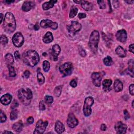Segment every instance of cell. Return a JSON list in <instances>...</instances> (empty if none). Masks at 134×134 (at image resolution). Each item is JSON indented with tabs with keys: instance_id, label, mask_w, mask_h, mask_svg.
I'll return each instance as SVG.
<instances>
[{
	"instance_id": "6da1fadb",
	"label": "cell",
	"mask_w": 134,
	"mask_h": 134,
	"mask_svg": "<svg viewBox=\"0 0 134 134\" xmlns=\"http://www.w3.org/2000/svg\"><path fill=\"white\" fill-rule=\"evenodd\" d=\"M24 63L30 67H34L39 61V56L37 51L30 50L26 51L23 54Z\"/></svg>"
},
{
	"instance_id": "7a4b0ae2",
	"label": "cell",
	"mask_w": 134,
	"mask_h": 134,
	"mask_svg": "<svg viewBox=\"0 0 134 134\" xmlns=\"http://www.w3.org/2000/svg\"><path fill=\"white\" fill-rule=\"evenodd\" d=\"M3 28L6 33L11 34L16 28V23L15 17L11 12H7L3 20Z\"/></svg>"
},
{
	"instance_id": "3957f363",
	"label": "cell",
	"mask_w": 134,
	"mask_h": 134,
	"mask_svg": "<svg viewBox=\"0 0 134 134\" xmlns=\"http://www.w3.org/2000/svg\"><path fill=\"white\" fill-rule=\"evenodd\" d=\"M18 96L19 100L24 104L28 105L33 98V92L29 88H27L26 90L24 89H20L18 92Z\"/></svg>"
},
{
	"instance_id": "277c9868",
	"label": "cell",
	"mask_w": 134,
	"mask_h": 134,
	"mask_svg": "<svg viewBox=\"0 0 134 134\" xmlns=\"http://www.w3.org/2000/svg\"><path fill=\"white\" fill-rule=\"evenodd\" d=\"M99 40V34L98 30H94L92 32L90 39H89V46L90 47L92 52L94 54L97 53L98 44Z\"/></svg>"
},
{
	"instance_id": "5b68a950",
	"label": "cell",
	"mask_w": 134,
	"mask_h": 134,
	"mask_svg": "<svg viewBox=\"0 0 134 134\" xmlns=\"http://www.w3.org/2000/svg\"><path fill=\"white\" fill-rule=\"evenodd\" d=\"M94 104V99L91 97L86 98L83 107V114L85 116H89L92 113L91 106Z\"/></svg>"
},
{
	"instance_id": "8992f818",
	"label": "cell",
	"mask_w": 134,
	"mask_h": 134,
	"mask_svg": "<svg viewBox=\"0 0 134 134\" xmlns=\"http://www.w3.org/2000/svg\"><path fill=\"white\" fill-rule=\"evenodd\" d=\"M72 70L73 66L71 63H64L59 67V71L63 77L69 76L72 73Z\"/></svg>"
},
{
	"instance_id": "52a82bcc",
	"label": "cell",
	"mask_w": 134,
	"mask_h": 134,
	"mask_svg": "<svg viewBox=\"0 0 134 134\" xmlns=\"http://www.w3.org/2000/svg\"><path fill=\"white\" fill-rule=\"evenodd\" d=\"M12 42L16 47H22L24 43V38L22 34L20 32L16 33L13 36Z\"/></svg>"
},
{
	"instance_id": "ba28073f",
	"label": "cell",
	"mask_w": 134,
	"mask_h": 134,
	"mask_svg": "<svg viewBox=\"0 0 134 134\" xmlns=\"http://www.w3.org/2000/svg\"><path fill=\"white\" fill-rule=\"evenodd\" d=\"M48 124V122L47 121H43V120H39L36 124V128L34 134H43L47 128Z\"/></svg>"
},
{
	"instance_id": "9c48e42d",
	"label": "cell",
	"mask_w": 134,
	"mask_h": 134,
	"mask_svg": "<svg viewBox=\"0 0 134 134\" xmlns=\"http://www.w3.org/2000/svg\"><path fill=\"white\" fill-rule=\"evenodd\" d=\"M82 28V25L81 24L75 21H72L71 23V24L67 26V29L68 32L71 34L74 35L77 32L81 30Z\"/></svg>"
},
{
	"instance_id": "30bf717a",
	"label": "cell",
	"mask_w": 134,
	"mask_h": 134,
	"mask_svg": "<svg viewBox=\"0 0 134 134\" xmlns=\"http://www.w3.org/2000/svg\"><path fill=\"white\" fill-rule=\"evenodd\" d=\"M103 72H94L91 75L92 82L95 87H99L101 86V81Z\"/></svg>"
},
{
	"instance_id": "8fae6325",
	"label": "cell",
	"mask_w": 134,
	"mask_h": 134,
	"mask_svg": "<svg viewBox=\"0 0 134 134\" xmlns=\"http://www.w3.org/2000/svg\"><path fill=\"white\" fill-rule=\"evenodd\" d=\"M67 123L68 126L70 128H73L78 125L79 121L73 113H70L68 115Z\"/></svg>"
},
{
	"instance_id": "7c38bea8",
	"label": "cell",
	"mask_w": 134,
	"mask_h": 134,
	"mask_svg": "<svg viewBox=\"0 0 134 134\" xmlns=\"http://www.w3.org/2000/svg\"><path fill=\"white\" fill-rule=\"evenodd\" d=\"M127 129V126L122 122H117L115 125V129L116 133L119 134H125Z\"/></svg>"
},
{
	"instance_id": "4fadbf2b",
	"label": "cell",
	"mask_w": 134,
	"mask_h": 134,
	"mask_svg": "<svg viewBox=\"0 0 134 134\" xmlns=\"http://www.w3.org/2000/svg\"><path fill=\"white\" fill-rule=\"evenodd\" d=\"M116 39L119 42L124 43L126 42L127 38V32L125 29H121L118 31L116 34Z\"/></svg>"
},
{
	"instance_id": "5bb4252c",
	"label": "cell",
	"mask_w": 134,
	"mask_h": 134,
	"mask_svg": "<svg viewBox=\"0 0 134 134\" xmlns=\"http://www.w3.org/2000/svg\"><path fill=\"white\" fill-rule=\"evenodd\" d=\"M35 3L33 1H25L23 3L22 7V9L24 12H29L34 6Z\"/></svg>"
},
{
	"instance_id": "9a60e30c",
	"label": "cell",
	"mask_w": 134,
	"mask_h": 134,
	"mask_svg": "<svg viewBox=\"0 0 134 134\" xmlns=\"http://www.w3.org/2000/svg\"><path fill=\"white\" fill-rule=\"evenodd\" d=\"M61 48L57 44L54 45L52 48V54L53 56L54 60L56 61L58 60V57L60 53Z\"/></svg>"
},
{
	"instance_id": "2e32d148",
	"label": "cell",
	"mask_w": 134,
	"mask_h": 134,
	"mask_svg": "<svg viewBox=\"0 0 134 134\" xmlns=\"http://www.w3.org/2000/svg\"><path fill=\"white\" fill-rule=\"evenodd\" d=\"M12 99V97L11 94H6L3 95L0 99L1 103L4 105H8L11 103Z\"/></svg>"
},
{
	"instance_id": "e0dca14e",
	"label": "cell",
	"mask_w": 134,
	"mask_h": 134,
	"mask_svg": "<svg viewBox=\"0 0 134 134\" xmlns=\"http://www.w3.org/2000/svg\"><path fill=\"white\" fill-rule=\"evenodd\" d=\"M112 84V81L111 79H105L103 81V89L105 92H108L111 90V85Z\"/></svg>"
},
{
	"instance_id": "ac0fdd59",
	"label": "cell",
	"mask_w": 134,
	"mask_h": 134,
	"mask_svg": "<svg viewBox=\"0 0 134 134\" xmlns=\"http://www.w3.org/2000/svg\"><path fill=\"white\" fill-rule=\"evenodd\" d=\"M54 40V37L53 34L50 32H47L43 38V41L45 44H49L53 42Z\"/></svg>"
},
{
	"instance_id": "d6986e66",
	"label": "cell",
	"mask_w": 134,
	"mask_h": 134,
	"mask_svg": "<svg viewBox=\"0 0 134 134\" xmlns=\"http://www.w3.org/2000/svg\"><path fill=\"white\" fill-rule=\"evenodd\" d=\"M65 130L63 124L60 121H57L55 124V130L58 134L63 133Z\"/></svg>"
},
{
	"instance_id": "ffe728a7",
	"label": "cell",
	"mask_w": 134,
	"mask_h": 134,
	"mask_svg": "<svg viewBox=\"0 0 134 134\" xmlns=\"http://www.w3.org/2000/svg\"><path fill=\"white\" fill-rule=\"evenodd\" d=\"M114 89L116 92H119L123 90V84L121 81L117 79L114 81Z\"/></svg>"
},
{
	"instance_id": "44dd1931",
	"label": "cell",
	"mask_w": 134,
	"mask_h": 134,
	"mask_svg": "<svg viewBox=\"0 0 134 134\" xmlns=\"http://www.w3.org/2000/svg\"><path fill=\"white\" fill-rule=\"evenodd\" d=\"M81 5L82 8L87 11H91L93 9V4L90 2L87 1H81Z\"/></svg>"
},
{
	"instance_id": "7402d4cb",
	"label": "cell",
	"mask_w": 134,
	"mask_h": 134,
	"mask_svg": "<svg viewBox=\"0 0 134 134\" xmlns=\"http://www.w3.org/2000/svg\"><path fill=\"white\" fill-rule=\"evenodd\" d=\"M53 24V22L49 19H44L42 20L40 23V25L41 27L44 28H50Z\"/></svg>"
},
{
	"instance_id": "603a6c76",
	"label": "cell",
	"mask_w": 134,
	"mask_h": 134,
	"mask_svg": "<svg viewBox=\"0 0 134 134\" xmlns=\"http://www.w3.org/2000/svg\"><path fill=\"white\" fill-rule=\"evenodd\" d=\"M12 128L15 132L19 133L22 131L23 128V124L22 121L15 123L13 125Z\"/></svg>"
},
{
	"instance_id": "cb8c5ba5",
	"label": "cell",
	"mask_w": 134,
	"mask_h": 134,
	"mask_svg": "<svg viewBox=\"0 0 134 134\" xmlns=\"http://www.w3.org/2000/svg\"><path fill=\"white\" fill-rule=\"evenodd\" d=\"M57 1H54V0H51L48 2H47L44 3L43 5V9L45 11H47L50 9L53 8L54 6V5L56 3H57Z\"/></svg>"
},
{
	"instance_id": "d4e9b609",
	"label": "cell",
	"mask_w": 134,
	"mask_h": 134,
	"mask_svg": "<svg viewBox=\"0 0 134 134\" xmlns=\"http://www.w3.org/2000/svg\"><path fill=\"white\" fill-rule=\"evenodd\" d=\"M115 52L116 54L121 58H124L126 56V53L125 50L121 46H118L116 48Z\"/></svg>"
},
{
	"instance_id": "484cf974",
	"label": "cell",
	"mask_w": 134,
	"mask_h": 134,
	"mask_svg": "<svg viewBox=\"0 0 134 134\" xmlns=\"http://www.w3.org/2000/svg\"><path fill=\"white\" fill-rule=\"evenodd\" d=\"M128 68L127 72H129L128 74H130V76L132 77H134L133 76V72H134V61L133 59H130L128 63Z\"/></svg>"
},
{
	"instance_id": "4316f807",
	"label": "cell",
	"mask_w": 134,
	"mask_h": 134,
	"mask_svg": "<svg viewBox=\"0 0 134 134\" xmlns=\"http://www.w3.org/2000/svg\"><path fill=\"white\" fill-rule=\"evenodd\" d=\"M5 59L8 66L9 65H12L14 63V57L11 54H7L5 56Z\"/></svg>"
},
{
	"instance_id": "83f0119b",
	"label": "cell",
	"mask_w": 134,
	"mask_h": 134,
	"mask_svg": "<svg viewBox=\"0 0 134 134\" xmlns=\"http://www.w3.org/2000/svg\"><path fill=\"white\" fill-rule=\"evenodd\" d=\"M78 12V9L77 7H75L74 6H72V8H71L70 14H69L70 18H74V17L77 15Z\"/></svg>"
},
{
	"instance_id": "f1b7e54d",
	"label": "cell",
	"mask_w": 134,
	"mask_h": 134,
	"mask_svg": "<svg viewBox=\"0 0 134 134\" xmlns=\"http://www.w3.org/2000/svg\"><path fill=\"white\" fill-rule=\"evenodd\" d=\"M37 80L40 85L44 84L45 83V79L43 74L40 72L38 73L37 74Z\"/></svg>"
},
{
	"instance_id": "f546056e",
	"label": "cell",
	"mask_w": 134,
	"mask_h": 134,
	"mask_svg": "<svg viewBox=\"0 0 134 134\" xmlns=\"http://www.w3.org/2000/svg\"><path fill=\"white\" fill-rule=\"evenodd\" d=\"M103 63L106 66H111L112 65L113 62L112 58L109 56L106 57L103 60Z\"/></svg>"
},
{
	"instance_id": "4dcf8cb0",
	"label": "cell",
	"mask_w": 134,
	"mask_h": 134,
	"mask_svg": "<svg viewBox=\"0 0 134 134\" xmlns=\"http://www.w3.org/2000/svg\"><path fill=\"white\" fill-rule=\"evenodd\" d=\"M43 70L45 72H48L50 68V64L49 62L47 60H45L43 62Z\"/></svg>"
},
{
	"instance_id": "1f68e13d",
	"label": "cell",
	"mask_w": 134,
	"mask_h": 134,
	"mask_svg": "<svg viewBox=\"0 0 134 134\" xmlns=\"http://www.w3.org/2000/svg\"><path fill=\"white\" fill-rule=\"evenodd\" d=\"M63 89V87L62 86H58L54 90V95L55 97H59L61 94V93Z\"/></svg>"
},
{
	"instance_id": "d6a6232c",
	"label": "cell",
	"mask_w": 134,
	"mask_h": 134,
	"mask_svg": "<svg viewBox=\"0 0 134 134\" xmlns=\"http://www.w3.org/2000/svg\"><path fill=\"white\" fill-rule=\"evenodd\" d=\"M18 111L16 110L15 109H13L11 112V114H10V119H11V121H14V120L18 118Z\"/></svg>"
},
{
	"instance_id": "836d02e7",
	"label": "cell",
	"mask_w": 134,
	"mask_h": 134,
	"mask_svg": "<svg viewBox=\"0 0 134 134\" xmlns=\"http://www.w3.org/2000/svg\"><path fill=\"white\" fill-rule=\"evenodd\" d=\"M8 68H9V76L11 77H15L16 75V73L15 70L14 69V68L12 66V65H9Z\"/></svg>"
},
{
	"instance_id": "e575fe53",
	"label": "cell",
	"mask_w": 134,
	"mask_h": 134,
	"mask_svg": "<svg viewBox=\"0 0 134 134\" xmlns=\"http://www.w3.org/2000/svg\"><path fill=\"white\" fill-rule=\"evenodd\" d=\"M0 42H1V44H2L3 45H5L9 42V39L5 35H2L1 36V37H0Z\"/></svg>"
},
{
	"instance_id": "d590c367",
	"label": "cell",
	"mask_w": 134,
	"mask_h": 134,
	"mask_svg": "<svg viewBox=\"0 0 134 134\" xmlns=\"http://www.w3.org/2000/svg\"><path fill=\"white\" fill-rule=\"evenodd\" d=\"M45 102L47 104H52V103L53 102L54 98L53 97H51V96L46 95L45 98Z\"/></svg>"
},
{
	"instance_id": "8d00e7d4",
	"label": "cell",
	"mask_w": 134,
	"mask_h": 134,
	"mask_svg": "<svg viewBox=\"0 0 134 134\" xmlns=\"http://www.w3.org/2000/svg\"><path fill=\"white\" fill-rule=\"evenodd\" d=\"M0 117H1V123H4L6 121V116L4 112H3L2 110H1V112H0Z\"/></svg>"
},
{
	"instance_id": "74e56055",
	"label": "cell",
	"mask_w": 134,
	"mask_h": 134,
	"mask_svg": "<svg viewBox=\"0 0 134 134\" xmlns=\"http://www.w3.org/2000/svg\"><path fill=\"white\" fill-rule=\"evenodd\" d=\"M98 4L99 6V8L102 9H106V4L105 1H98Z\"/></svg>"
},
{
	"instance_id": "f35d334b",
	"label": "cell",
	"mask_w": 134,
	"mask_h": 134,
	"mask_svg": "<svg viewBox=\"0 0 134 134\" xmlns=\"http://www.w3.org/2000/svg\"><path fill=\"white\" fill-rule=\"evenodd\" d=\"M19 105V104L18 102L17 101L16 99H14L12 102V105L11 106V108L12 109H15L16 107H18V106Z\"/></svg>"
},
{
	"instance_id": "ab89813d",
	"label": "cell",
	"mask_w": 134,
	"mask_h": 134,
	"mask_svg": "<svg viewBox=\"0 0 134 134\" xmlns=\"http://www.w3.org/2000/svg\"><path fill=\"white\" fill-rule=\"evenodd\" d=\"M134 84H131L129 87V92L130 94L133 96L134 95Z\"/></svg>"
},
{
	"instance_id": "60d3db41",
	"label": "cell",
	"mask_w": 134,
	"mask_h": 134,
	"mask_svg": "<svg viewBox=\"0 0 134 134\" xmlns=\"http://www.w3.org/2000/svg\"><path fill=\"white\" fill-rule=\"evenodd\" d=\"M39 107L40 110H41V111H44V110L46 109V106H45V105L44 102L43 101H41L40 102Z\"/></svg>"
},
{
	"instance_id": "b9f144b4",
	"label": "cell",
	"mask_w": 134,
	"mask_h": 134,
	"mask_svg": "<svg viewBox=\"0 0 134 134\" xmlns=\"http://www.w3.org/2000/svg\"><path fill=\"white\" fill-rule=\"evenodd\" d=\"M70 85L72 88H75L77 86V82L75 79L72 80L70 82Z\"/></svg>"
},
{
	"instance_id": "7bdbcfd3",
	"label": "cell",
	"mask_w": 134,
	"mask_h": 134,
	"mask_svg": "<svg viewBox=\"0 0 134 134\" xmlns=\"http://www.w3.org/2000/svg\"><path fill=\"white\" fill-rule=\"evenodd\" d=\"M14 56H15V59L17 61H18L20 60V54H19V53L18 52V51H16L14 53Z\"/></svg>"
},
{
	"instance_id": "ee69618b",
	"label": "cell",
	"mask_w": 134,
	"mask_h": 134,
	"mask_svg": "<svg viewBox=\"0 0 134 134\" xmlns=\"http://www.w3.org/2000/svg\"><path fill=\"white\" fill-rule=\"evenodd\" d=\"M34 119L32 116L29 117L27 119V122L28 124H32L34 123Z\"/></svg>"
},
{
	"instance_id": "f6af8a7d",
	"label": "cell",
	"mask_w": 134,
	"mask_h": 134,
	"mask_svg": "<svg viewBox=\"0 0 134 134\" xmlns=\"http://www.w3.org/2000/svg\"><path fill=\"white\" fill-rule=\"evenodd\" d=\"M124 116H125V119L126 120L130 118V115L129 113L128 112V111H127V110H124Z\"/></svg>"
},
{
	"instance_id": "bcb514c9",
	"label": "cell",
	"mask_w": 134,
	"mask_h": 134,
	"mask_svg": "<svg viewBox=\"0 0 134 134\" xmlns=\"http://www.w3.org/2000/svg\"><path fill=\"white\" fill-rule=\"evenodd\" d=\"M24 77L26 79L29 78L30 76V72L28 70H26L24 73Z\"/></svg>"
},
{
	"instance_id": "7dc6e473",
	"label": "cell",
	"mask_w": 134,
	"mask_h": 134,
	"mask_svg": "<svg viewBox=\"0 0 134 134\" xmlns=\"http://www.w3.org/2000/svg\"><path fill=\"white\" fill-rule=\"evenodd\" d=\"M86 16H87V15H86L85 13H80L78 14V17H79V18L80 19L84 18H86Z\"/></svg>"
},
{
	"instance_id": "c3c4849f",
	"label": "cell",
	"mask_w": 134,
	"mask_h": 134,
	"mask_svg": "<svg viewBox=\"0 0 134 134\" xmlns=\"http://www.w3.org/2000/svg\"><path fill=\"white\" fill-rule=\"evenodd\" d=\"M79 54H80L81 55V56L82 57H85L86 56V53H85V51L84 49H83L82 48H81L80 50H79Z\"/></svg>"
},
{
	"instance_id": "681fc988",
	"label": "cell",
	"mask_w": 134,
	"mask_h": 134,
	"mask_svg": "<svg viewBox=\"0 0 134 134\" xmlns=\"http://www.w3.org/2000/svg\"><path fill=\"white\" fill-rule=\"evenodd\" d=\"M58 24L56 22H53V24L51 27V29H52L53 30H56L58 28Z\"/></svg>"
},
{
	"instance_id": "f907efd6",
	"label": "cell",
	"mask_w": 134,
	"mask_h": 134,
	"mask_svg": "<svg viewBox=\"0 0 134 134\" xmlns=\"http://www.w3.org/2000/svg\"><path fill=\"white\" fill-rule=\"evenodd\" d=\"M134 45L133 44H132L130 45L129 47V51H130V52L132 53L133 54L134 53Z\"/></svg>"
},
{
	"instance_id": "816d5d0a",
	"label": "cell",
	"mask_w": 134,
	"mask_h": 134,
	"mask_svg": "<svg viewBox=\"0 0 134 134\" xmlns=\"http://www.w3.org/2000/svg\"><path fill=\"white\" fill-rule=\"evenodd\" d=\"M101 130H102V131H105L106 130V125L103 124L101 125Z\"/></svg>"
},
{
	"instance_id": "f5cc1de1",
	"label": "cell",
	"mask_w": 134,
	"mask_h": 134,
	"mask_svg": "<svg viewBox=\"0 0 134 134\" xmlns=\"http://www.w3.org/2000/svg\"><path fill=\"white\" fill-rule=\"evenodd\" d=\"M34 29H35V30H38L39 29V26L38 25V24L36 23V24L35 25H34Z\"/></svg>"
},
{
	"instance_id": "db71d44e",
	"label": "cell",
	"mask_w": 134,
	"mask_h": 134,
	"mask_svg": "<svg viewBox=\"0 0 134 134\" xmlns=\"http://www.w3.org/2000/svg\"><path fill=\"white\" fill-rule=\"evenodd\" d=\"M125 2L128 4H133L134 3V1H129H129H125Z\"/></svg>"
},
{
	"instance_id": "11a10c76",
	"label": "cell",
	"mask_w": 134,
	"mask_h": 134,
	"mask_svg": "<svg viewBox=\"0 0 134 134\" xmlns=\"http://www.w3.org/2000/svg\"><path fill=\"white\" fill-rule=\"evenodd\" d=\"M14 1H5V2L6 3L8 4H10L11 3H13Z\"/></svg>"
},
{
	"instance_id": "9f6ffc18",
	"label": "cell",
	"mask_w": 134,
	"mask_h": 134,
	"mask_svg": "<svg viewBox=\"0 0 134 134\" xmlns=\"http://www.w3.org/2000/svg\"><path fill=\"white\" fill-rule=\"evenodd\" d=\"M1 22H0V23H2V22H3V15L2 13H1Z\"/></svg>"
},
{
	"instance_id": "6f0895ef",
	"label": "cell",
	"mask_w": 134,
	"mask_h": 134,
	"mask_svg": "<svg viewBox=\"0 0 134 134\" xmlns=\"http://www.w3.org/2000/svg\"><path fill=\"white\" fill-rule=\"evenodd\" d=\"M75 3H77V4H81V1H73Z\"/></svg>"
},
{
	"instance_id": "680465c9",
	"label": "cell",
	"mask_w": 134,
	"mask_h": 134,
	"mask_svg": "<svg viewBox=\"0 0 134 134\" xmlns=\"http://www.w3.org/2000/svg\"><path fill=\"white\" fill-rule=\"evenodd\" d=\"M6 133H11V134H13L12 132H8V131H5L3 132V134H6Z\"/></svg>"
},
{
	"instance_id": "91938a15",
	"label": "cell",
	"mask_w": 134,
	"mask_h": 134,
	"mask_svg": "<svg viewBox=\"0 0 134 134\" xmlns=\"http://www.w3.org/2000/svg\"><path fill=\"white\" fill-rule=\"evenodd\" d=\"M134 101L133 100L132 102V107L133 108H134Z\"/></svg>"
},
{
	"instance_id": "94428289",
	"label": "cell",
	"mask_w": 134,
	"mask_h": 134,
	"mask_svg": "<svg viewBox=\"0 0 134 134\" xmlns=\"http://www.w3.org/2000/svg\"><path fill=\"white\" fill-rule=\"evenodd\" d=\"M43 55H44V56H47V54H46V53H44V54H43Z\"/></svg>"
}]
</instances>
